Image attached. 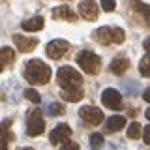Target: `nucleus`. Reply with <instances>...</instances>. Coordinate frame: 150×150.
<instances>
[{"instance_id":"obj_12","label":"nucleus","mask_w":150,"mask_h":150,"mask_svg":"<svg viewBox=\"0 0 150 150\" xmlns=\"http://www.w3.org/2000/svg\"><path fill=\"white\" fill-rule=\"evenodd\" d=\"M126 124L124 116H109L105 122V131L107 133H115V131H120Z\"/></svg>"},{"instance_id":"obj_5","label":"nucleus","mask_w":150,"mask_h":150,"mask_svg":"<svg viewBox=\"0 0 150 150\" xmlns=\"http://www.w3.org/2000/svg\"><path fill=\"white\" fill-rule=\"evenodd\" d=\"M45 131V122H43V116H41V112L34 109L28 112L26 116V133L32 135V137H38V135H41Z\"/></svg>"},{"instance_id":"obj_22","label":"nucleus","mask_w":150,"mask_h":150,"mask_svg":"<svg viewBox=\"0 0 150 150\" xmlns=\"http://www.w3.org/2000/svg\"><path fill=\"white\" fill-rule=\"evenodd\" d=\"M25 98H26L28 101H32V103H40L41 101L40 92H36L34 88H26V90H25Z\"/></svg>"},{"instance_id":"obj_6","label":"nucleus","mask_w":150,"mask_h":150,"mask_svg":"<svg viewBox=\"0 0 150 150\" xmlns=\"http://www.w3.org/2000/svg\"><path fill=\"white\" fill-rule=\"evenodd\" d=\"M101 103L107 107V109L118 111L122 105V94L116 90V88H105L101 92Z\"/></svg>"},{"instance_id":"obj_30","label":"nucleus","mask_w":150,"mask_h":150,"mask_svg":"<svg viewBox=\"0 0 150 150\" xmlns=\"http://www.w3.org/2000/svg\"><path fill=\"white\" fill-rule=\"evenodd\" d=\"M9 124H11V120H9V118H6V120L2 122V128H4V129H8V128H9Z\"/></svg>"},{"instance_id":"obj_16","label":"nucleus","mask_w":150,"mask_h":150,"mask_svg":"<svg viewBox=\"0 0 150 150\" xmlns=\"http://www.w3.org/2000/svg\"><path fill=\"white\" fill-rule=\"evenodd\" d=\"M15 60V51L11 49V47H2V51H0V62H2V68H6Z\"/></svg>"},{"instance_id":"obj_15","label":"nucleus","mask_w":150,"mask_h":150,"mask_svg":"<svg viewBox=\"0 0 150 150\" xmlns=\"http://www.w3.org/2000/svg\"><path fill=\"white\" fill-rule=\"evenodd\" d=\"M53 17L54 19H64V21H77V15L69 9L68 6H58L53 9Z\"/></svg>"},{"instance_id":"obj_20","label":"nucleus","mask_w":150,"mask_h":150,"mask_svg":"<svg viewBox=\"0 0 150 150\" xmlns=\"http://www.w3.org/2000/svg\"><path fill=\"white\" fill-rule=\"evenodd\" d=\"M139 71H141L143 77H150V54H146V56H143V58H141Z\"/></svg>"},{"instance_id":"obj_17","label":"nucleus","mask_w":150,"mask_h":150,"mask_svg":"<svg viewBox=\"0 0 150 150\" xmlns=\"http://www.w3.org/2000/svg\"><path fill=\"white\" fill-rule=\"evenodd\" d=\"M60 98H62L64 101L77 103L79 100H83V92L81 90H62L60 92Z\"/></svg>"},{"instance_id":"obj_23","label":"nucleus","mask_w":150,"mask_h":150,"mask_svg":"<svg viewBox=\"0 0 150 150\" xmlns=\"http://www.w3.org/2000/svg\"><path fill=\"white\" fill-rule=\"evenodd\" d=\"M90 144H92V146H101V144H103V135L101 133H92L90 135Z\"/></svg>"},{"instance_id":"obj_19","label":"nucleus","mask_w":150,"mask_h":150,"mask_svg":"<svg viewBox=\"0 0 150 150\" xmlns=\"http://www.w3.org/2000/svg\"><path fill=\"white\" fill-rule=\"evenodd\" d=\"M43 111H45L47 116H58V115H62V112H64V107L60 105V103H49Z\"/></svg>"},{"instance_id":"obj_25","label":"nucleus","mask_w":150,"mask_h":150,"mask_svg":"<svg viewBox=\"0 0 150 150\" xmlns=\"http://www.w3.org/2000/svg\"><path fill=\"white\" fill-rule=\"evenodd\" d=\"M62 150H79V144L73 141H68V143H62Z\"/></svg>"},{"instance_id":"obj_26","label":"nucleus","mask_w":150,"mask_h":150,"mask_svg":"<svg viewBox=\"0 0 150 150\" xmlns=\"http://www.w3.org/2000/svg\"><path fill=\"white\" fill-rule=\"evenodd\" d=\"M143 141L146 144H150V124L146 126V128H144V131H143Z\"/></svg>"},{"instance_id":"obj_28","label":"nucleus","mask_w":150,"mask_h":150,"mask_svg":"<svg viewBox=\"0 0 150 150\" xmlns=\"http://www.w3.org/2000/svg\"><path fill=\"white\" fill-rule=\"evenodd\" d=\"M144 51L150 54V38H146V40H144Z\"/></svg>"},{"instance_id":"obj_32","label":"nucleus","mask_w":150,"mask_h":150,"mask_svg":"<svg viewBox=\"0 0 150 150\" xmlns=\"http://www.w3.org/2000/svg\"><path fill=\"white\" fill-rule=\"evenodd\" d=\"M21 150H34V148H21Z\"/></svg>"},{"instance_id":"obj_10","label":"nucleus","mask_w":150,"mask_h":150,"mask_svg":"<svg viewBox=\"0 0 150 150\" xmlns=\"http://www.w3.org/2000/svg\"><path fill=\"white\" fill-rule=\"evenodd\" d=\"M79 13L86 19V21H96L98 15H100V8L94 0H83L79 4Z\"/></svg>"},{"instance_id":"obj_29","label":"nucleus","mask_w":150,"mask_h":150,"mask_svg":"<svg viewBox=\"0 0 150 150\" xmlns=\"http://www.w3.org/2000/svg\"><path fill=\"white\" fill-rule=\"evenodd\" d=\"M0 150H8V139L2 137V144H0Z\"/></svg>"},{"instance_id":"obj_11","label":"nucleus","mask_w":150,"mask_h":150,"mask_svg":"<svg viewBox=\"0 0 150 150\" xmlns=\"http://www.w3.org/2000/svg\"><path fill=\"white\" fill-rule=\"evenodd\" d=\"M13 43L17 45V49L21 51V53H30V51H34V47L38 45V40L36 38H26L23 34H15L13 36Z\"/></svg>"},{"instance_id":"obj_24","label":"nucleus","mask_w":150,"mask_h":150,"mask_svg":"<svg viewBox=\"0 0 150 150\" xmlns=\"http://www.w3.org/2000/svg\"><path fill=\"white\" fill-rule=\"evenodd\" d=\"M101 8L105 9V11H115L116 2H115V0H101Z\"/></svg>"},{"instance_id":"obj_1","label":"nucleus","mask_w":150,"mask_h":150,"mask_svg":"<svg viewBox=\"0 0 150 150\" xmlns=\"http://www.w3.org/2000/svg\"><path fill=\"white\" fill-rule=\"evenodd\" d=\"M25 79L30 84H47L51 79V68L47 66L43 60L32 58L26 62L25 68Z\"/></svg>"},{"instance_id":"obj_7","label":"nucleus","mask_w":150,"mask_h":150,"mask_svg":"<svg viewBox=\"0 0 150 150\" xmlns=\"http://www.w3.org/2000/svg\"><path fill=\"white\" fill-rule=\"evenodd\" d=\"M68 51H69V43L66 40H53V41H49L47 47H45L47 56H49V58H53V60L62 58Z\"/></svg>"},{"instance_id":"obj_2","label":"nucleus","mask_w":150,"mask_h":150,"mask_svg":"<svg viewBox=\"0 0 150 150\" xmlns=\"http://www.w3.org/2000/svg\"><path fill=\"white\" fill-rule=\"evenodd\" d=\"M56 79H58V84L62 86V90H79L83 84L81 73L73 69L71 66H62L56 71Z\"/></svg>"},{"instance_id":"obj_4","label":"nucleus","mask_w":150,"mask_h":150,"mask_svg":"<svg viewBox=\"0 0 150 150\" xmlns=\"http://www.w3.org/2000/svg\"><path fill=\"white\" fill-rule=\"evenodd\" d=\"M77 64L81 66L83 71H86V73H90V75H96L98 71H100V68H101L100 56L94 54L92 51H86V49L81 51V53L77 54Z\"/></svg>"},{"instance_id":"obj_3","label":"nucleus","mask_w":150,"mask_h":150,"mask_svg":"<svg viewBox=\"0 0 150 150\" xmlns=\"http://www.w3.org/2000/svg\"><path fill=\"white\" fill-rule=\"evenodd\" d=\"M94 40L101 45H111V43H122L126 40V32L116 26H100L94 32Z\"/></svg>"},{"instance_id":"obj_27","label":"nucleus","mask_w":150,"mask_h":150,"mask_svg":"<svg viewBox=\"0 0 150 150\" xmlns=\"http://www.w3.org/2000/svg\"><path fill=\"white\" fill-rule=\"evenodd\" d=\"M143 98H144V101H148V103H150V86L146 88V90H144V94H143Z\"/></svg>"},{"instance_id":"obj_18","label":"nucleus","mask_w":150,"mask_h":150,"mask_svg":"<svg viewBox=\"0 0 150 150\" xmlns=\"http://www.w3.org/2000/svg\"><path fill=\"white\" fill-rule=\"evenodd\" d=\"M129 4H131V8H133L137 13H141L143 17H150V6L139 2V0H129Z\"/></svg>"},{"instance_id":"obj_13","label":"nucleus","mask_w":150,"mask_h":150,"mask_svg":"<svg viewBox=\"0 0 150 150\" xmlns=\"http://www.w3.org/2000/svg\"><path fill=\"white\" fill-rule=\"evenodd\" d=\"M129 68V60L126 58V56H116L115 60L111 62V71L115 75H122L126 73V69Z\"/></svg>"},{"instance_id":"obj_8","label":"nucleus","mask_w":150,"mask_h":150,"mask_svg":"<svg viewBox=\"0 0 150 150\" xmlns=\"http://www.w3.org/2000/svg\"><path fill=\"white\" fill-rule=\"evenodd\" d=\"M79 116L86 122V124H92V126H100L103 122V112L101 109H98V107H92V105H84L81 107V111H79Z\"/></svg>"},{"instance_id":"obj_9","label":"nucleus","mask_w":150,"mask_h":150,"mask_svg":"<svg viewBox=\"0 0 150 150\" xmlns=\"http://www.w3.org/2000/svg\"><path fill=\"white\" fill-rule=\"evenodd\" d=\"M71 137V128L68 124H58L54 129H51L49 133V141L51 144H60V143H68Z\"/></svg>"},{"instance_id":"obj_14","label":"nucleus","mask_w":150,"mask_h":150,"mask_svg":"<svg viewBox=\"0 0 150 150\" xmlns=\"http://www.w3.org/2000/svg\"><path fill=\"white\" fill-rule=\"evenodd\" d=\"M41 28H43V17H40V15L23 21V30H26V32H38Z\"/></svg>"},{"instance_id":"obj_21","label":"nucleus","mask_w":150,"mask_h":150,"mask_svg":"<svg viewBox=\"0 0 150 150\" xmlns=\"http://www.w3.org/2000/svg\"><path fill=\"white\" fill-rule=\"evenodd\" d=\"M128 137L129 139H139L141 137V124H139V122H131V124H129Z\"/></svg>"},{"instance_id":"obj_31","label":"nucleus","mask_w":150,"mask_h":150,"mask_svg":"<svg viewBox=\"0 0 150 150\" xmlns=\"http://www.w3.org/2000/svg\"><path fill=\"white\" fill-rule=\"evenodd\" d=\"M144 116H146V118L150 120V107H148V109H146V112H144Z\"/></svg>"}]
</instances>
